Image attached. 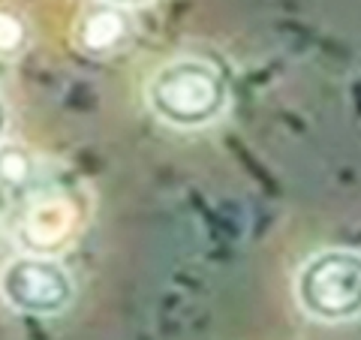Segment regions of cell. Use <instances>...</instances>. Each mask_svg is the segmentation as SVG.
<instances>
[{"mask_svg": "<svg viewBox=\"0 0 361 340\" xmlns=\"http://www.w3.org/2000/svg\"><path fill=\"white\" fill-rule=\"evenodd\" d=\"M145 99L157 121L175 130H199L217 121L229 106L226 75L208 61L178 58L148 78Z\"/></svg>", "mask_w": 361, "mask_h": 340, "instance_id": "obj_1", "label": "cell"}, {"mask_svg": "<svg viewBox=\"0 0 361 340\" xmlns=\"http://www.w3.org/2000/svg\"><path fill=\"white\" fill-rule=\"evenodd\" d=\"M295 301L313 322L341 325L361 316V250L325 247L295 271Z\"/></svg>", "mask_w": 361, "mask_h": 340, "instance_id": "obj_2", "label": "cell"}, {"mask_svg": "<svg viewBox=\"0 0 361 340\" xmlns=\"http://www.w3.org/2000/svg\"><path fill=\"white\" fill-rule=\"evenodd\" d=\"M0 296L25 316H58L73 304L75 283L49 256H18L0 271Z\"/></svg>", "mask_w": 361, "mask_h": 340, "instance_id": "obj_3", "label": "cell"}, {"mask_svg": "<svg viewBox=\"0 0 361 340\" xmlns=\"http://www.w3.org/2000/svg\"><path fill=\"white\" fill-rule=\"evenodd\" d=\"M127 33H130L127 16H123L118 6L109 4V6L90 9V13L82 18L75 40L90 54H109V51H115L123 40H127Z\"/></svg>", "mask_w": 361, "mask_h": 340, "instance_id": "obj_4", "label": "cell"}, {"mask_svg": "<svg viewBox=\"0 0 361 340\" xmlns=\"http://www.w3.org/2000/svg\"><path fill=\"white\" fill-rule=\"evenodd\" d=\"M33 178V157L21 145H0V184L25 187Z\"/></svg>", "mask_w": 361, "mask_h": 340, "instance_id": "obj_5", "label": "cell"}, {"mask_svg": "<svg viewBox=\"0 0 361 340\" xmlns=\"http://www.w3.org/2000/svg\"><path fill=\"white\" fill-rule=\"evenodd\" d=\"M21 45H25V25L16 16L0 13V54H16Z\"/></svg>", "mask_w": 361, "mask_h": 340, "instance_id": "obj_6", "label": "cell"}, {"mask_svg": "<svg viewBox=\"0 0 361 340\" xmlns=\"http://www.w3.org/2000/svg\"><path fill=\"white\" fill-rule=\"evenodd\" d=\"M111 6H139V4H148V0H109Z\"/></svg>", "mask_w": 361, "mask_h": 340, "instance_id": "obj_7", "label": "cell"}, {"mask_svg": "<svg viewBox=\"0 0 361 340\" xmlns=\"http://www.w3.org/2000/svg\"><path fill=\"white\" fill-rule=\"evenodd\" d=\"M4 133H6V106L0 99V139H4Z\"/></svg>", "mask_w": 361, "mask_h": 340, "instance_id": "obj_8", "label": "cell"}]
</instances>
